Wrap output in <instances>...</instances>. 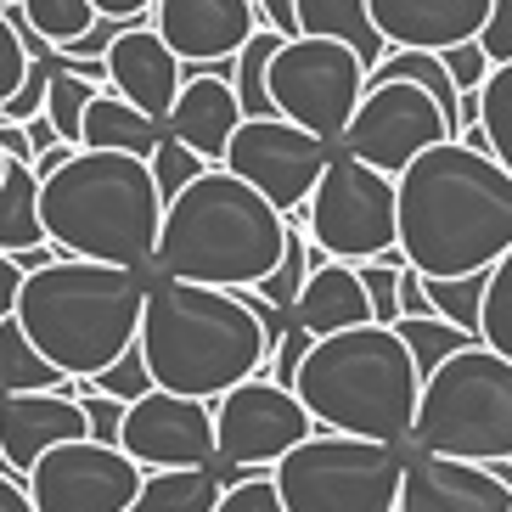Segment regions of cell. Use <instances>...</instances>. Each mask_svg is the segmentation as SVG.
Wrapping results in <instances>:
<instances>
[{"mask_svg":"<svg viewBox=\"0 0 512 512\" xmlns=\"http://www.w3.org/2000/svg\"><path fill=\"white\" fill-rule=\"evenodd\" d=\"M479 338L512 361V248L484 271V304H479Z\"/></svg>","mask_w":512,"mask_h":512,"instance_id":"31","label":"cell"},{"mask_svg":"<svg viewBox=\"0 0 512 512\" xmlns=\"http://www.w3.org/2000/svg\"><path fill=\"white\" fill-rule=\"evenodd\" d=\"M46 237V220H40V175L34 164H6V181H0V254H17V248H40Z\"/></svg>","mask_w":512,"mask_h":512,"instance_id":"27","label":"cell"},{"mask_svg":"<svg viewBox=\"0 0 512 512\" xmlns=\"http://www.w3.org/2000/svg\"><path fill=\"white\" fill-rule=\"evenodd\" d=\"M23 130H29V147H34V158H40V152H46V147H57V124H51L46 119V113H34V119H23Z\"/></svg>","mask_w":512,"mask_h":512,"instance_id":"49","label":"cell"},{"mask_svg":"<svg viewBox=\"0 0 512 512\" xmlns=\"http://www.w3.org/2000/svg\"><path fill=\"white\" fill-rule=\"evenodd\" d=\"M147 164H152V181H158V192H164V203H169V197L181 192V186H192L197 175L209 169V158H197L186 141H175V136L164 130V141H158V152H152Z\"/></svg>","mask_w":512,"mask_h":512,"instance_id":"36","label":"cell"},{"mask_svg":"<svg viewBox=\"0 0 512 512\" xmlns=\"http://www.w3.org/2000/svg\"><path fill=\"white\" fill-rule=\"evenodd\" d=\"M6 164H12V158H6V152H0V181H6Z\"/></svg>","mask_w":512,"mask_h":512,"instance_id":"51","label":"cell"},{"mask_svg":"<svg viewBox=\"0 0 512 512\" xmlns=\"http://www.w3.org/2000/svg\"><path fill=\"white\" fill-rule=\"evenodd\" d=\"M259 6V23L276 34H299V0H254Z\"/></svg>","mask_w":512,"mask_h":512,"instance_id":"45","label":"cell"},{"mask_svg":"<svg viewBox=\"0 0 512 512\" xmlns=\"http://www.w3.org/2000/svg\"><path fill=\"white\" fill-rule=\"evenodd\" d=\"M316 434V417L276 377L254 372L237 389L214 400V439H220V462L226 467H276L299 439Z\"/></svg>","mask_w":512,"mask_h":512,"instance_id":"14","label":"cell"},{"mask_svg":"<svg viewBox=\"0 0 512 512\" xmlns=\"http://www.w3.org/2000/svg\"><path fill=\"white\" fill-rule=\"evenodd\" d=\"M0 512H34V496H29V484H23V473H12L6 462H0Z\"/></svg>","mask_w":512,"mask_h":512,"instance_id":"47","label":"cell"},{"mask_svg":"<svg viewBox=\"0 0 512 512\" xmlns=\"http://www.w3.org/2000/svg\"><path fill=\"white\" fill-rule=\"evenodd\" d=\"M158 141H164V124L147 119L136 102H124L113 85L91 96L85 124H79V147H102V152H136V158H152Z\"/></svg>","mask_w":512,"mask_h":512,"instance_id":"23","label":"cell"},{"mask_svg":"<svg viewBox=\"0 0 512 512\" xmlns=\"http://www.w3.org/2000/svg\"><path fill=\"white\" fill-rule=\"evenodd\" d=\"M271 473L287 512H394L406 479V439L316 428Z\"/></svg>","mask_w":512,"mask_h":512,"instance_id":"8","label":"cell"},{"mask_svg":"<svg viewBox=\"0 0 512 512\" xmlns=\"http://www.w3.org/2000/svg\"><path fill=\"white\" fill-rule=\"evenodd\" d=\"M152 29L181 51V62L203 68V62H231L265 23L254 0H158Z\"/></svg>","mask_w":512,"mask_h":512,"instance_id":"18","label":"cell"},{"mask_svg":"<svg viewBox=\"0 0 512 512\" xmlns=\"http://www.w3.org/2000/svg\"><path fill=\"white\" fill-rule=\"evenodd\" d=\"M490 0H372V23L389 46L445 51L456 40H479Z\"/></svg>","mask_w":512,"mask_h":512,"instance_id":"21","label":"cell"},{"mask_svg":"<svg viewBox=\"0 0 512 512\" xmlns=\"http://www.w3.org/2000/svg\"><path fill=\"white\" fill-rule=\"evenodd\" d=\"M119 445L141 467H214L220 462V439H214V400L175 389H147L124 411Z\"/></svg>","mask_w":512,"mask_h":512,"instance_id":"15","label":"cell"},{"mask_svg":"<svg viewBox=\"0 0 512 512\" xmlns=\"http://www.w3.org/2000/svg\"><path fill=\"white\" fill-rule=\"evenodd\" d=\"M79 383H85V377H68L57 361H46V349L23 332L17 310H12V316H0V394L57 389V394H74V400H79Z\"/></svg>","mask_w":512,"mask_h":512,"instance_id":"24","label":"cell"},{"mask_svg":"<svg viewBox=\"0 0 512 512\" xmlns=\"http://www.w3.org/2000/svg\"><path fill=\"white\" fill-rule=\"evenodd\" d=\"M102 17H152V6L158 0H91Z\"/></svg>","mask_w":512,"mask_h":512,"instance_id":"50","label":"cell"},{"mask_svg":"<svg viewBox=\"0 0 512 512\" xmlns=\"http://www.w3.org/2000/svg\"><path fill=\"white\" fill-rule=\"evenodd\" d=\"M293 389L310 406L316 428L366 434V439H406L411 422H417L422 372L411 361V344L400 338V327L361 321V327L316 338L299 377H293Z\"/></svg>","mask_w":512,"mask_h":512,"instance_id":"6","label":"cell"},{"mask_svg":"<svg viewBox=\"0 0 512 512\" xmlns=\"http://www.w3.org/2000/svg\"><path fill=\"white\" fill-rule=\"evenodd\" d=\"M287 316L299 321L304 332L327 338V332H344V327L372 321V299H366V282H361V271H355L349 259H316Z\"/></svg>","mask_w":512,"mask_h":512,"instance_id":"22","label":"cell"},{"mask_svg":"<svg viewBox=\"0 0 512 512\" xmlns=\"http://www.w3.org/2000/svg\"><path fill=\"white\" fill-rule=\"evenodd\" d=\"M282 248L287 214L226 164H209L164 203V226H158L147 271L214 287H254L276 271Z\"/></svg>","mask_w":512,"mask_h":512,"instance_id":"3","label":"cell"},{"mask_svg":"<svg viewBox=\"0 0 512 512\" xmlns=\"http://www.w3.org/2000/svg\"><path fill=\"white\" fill-rule=\"evenodd\" d=\"M91 383H96V389H107V394H119V400H141L147 389H158V383H152V372H147V355H141V344H130L119 361L102 366Z\"/></svg>","mask_w":512,"mask_h":512,"instance_id":"39","label":"cell"},{"mask_svg":"<svg viewBox=\"0 0 512 512\" xmlns=\"http://www.w3.org/2000/svg\"><path fill=\"white\" fill-rule=\"evenodd\" d=\"M29 62H34V51H29V40H23V23H17L12 0H6V6H0V102L23 85Z\"/></svg>","mask_w":512,"mask_h":512,"instance_id":"37","label":"cell"},{"mask_svg":"<svg viewBox=\"0 0 512 512\" xmlns=\"http://www.w3.org/2000/svg\"><path fill=\"white\" fill-rule=\"evenodd\" d=\"M310 344H316V332H304L299 321H287V332L276 338L271 361H265V377H276V383H287V389H293V377H299V366H304V355H310Z\"/></svg>","mask_w":512,"mask_h":512,"instance_id":"42","label":"cell"},{"mask_svg":"<svg viewBox=\"0 0 512 512\" xmlns=\"http://www.w3.org/2000/svg\"><path fill=\"white\" fill-rule=\"evenodd\" d=\"M394 512H512V479L496 462L417 451L406 439V479Z\"/></svg>","mask_w":512,"mask_h":512,"instance_id":"16","label":"cell"},{"mask_svg":"<svg viewBox=\"0 0 512 512\" xmlns=\"http://www.w3.org/2000/svg\"><path fill=\"white\" fill-rule=\"evenodd\" d=\"M299 34H327L361 51L366 74L377 68V57L389 51V40L372 23V0H299Z\"/></svg>","mask_w":512,"mask_h":512,"instance_id":"26","label":"cell"},{"mask_svg":"<svg viewBox=\"0 0 512 512\" xmlns=\"http://www.w3.org/2000/svg\"><path fill=\"white\" fill-rule=\"evenodd\" d=\"M130 23V17H96L91 29L79 34V40H68V46H57V57L62 62H102L107 57V46L119 40V29Z\"/></svg>","mask_w":512,"mask_h":512,"instance_id":"43","label":"cell"},{"mask_svg":"<svg viewBox=\"0 0 512 512\" xmlns=\"http://www.w3.org/2000/svg\"><path fill=\"white\" fill-rule=\"evenodd\" d=\"M327 158H332V141H321L316 130H304L282 113H248L220 164L231 175H242L248 186H259L282 214H304Z\"/></svg>","mask_w":512,"mask_h":512,"instance_id":"12","label":"cell"},{"mask_svg":"<svg viewBox=\"0 0 512 512\" xmlns=\"http://www.w3.org/2000/svg\"><path fill=\"white\" fill-rule=\"evenodd\" d=\"M411 445L467 462H512V361L484 338L422 377Z\"/></svg>","mask_w":512,"mask_h":512,"instance_id":"7","label":"cell"},{"mask_svg":"<svg viewBox=\"0 0 512 512\" xmlns=\"http://www.w3.org/2000/svg\"><path fill=\"white\" fill-rule=\"evenodd\" d=\"M46 79H51V57H34L29 74H23V85L0 102V119L23 124V119H34V113H46Z\"/></svg>","mask_w":512,"mask_h":512,"instance_id":"40","label":"cell"},{"mask_svg":"<svg viewBox=\"0 0 512 512\" xmlns=\"http://www.w3.org/2000/svg\"><path fill=\"white\" fill-rule=\"evenodd\" d=\"M147 372L158 389L220 400L242 377L265 372L271 338L242 287L186 282V276H152L147 271V304H141L136 332Z\"/></svg>","mask_w":512,"mask_h":512,"instance_id":"2","label":"cell"},{"mask_svg":"<svg viewBox=\"0 0 512 512\" xmlns=\"http://www.w3.org/2000/svg\"><path fill=\"white\" fill-rule=\"evenodd\" d=\"M355 271H361L366 299H372V321L394 327V321H400V271H406V254L394 248V254H383V259H361Z\"/></svg>","mask_w":512,"mask_h":512,"instance_id":"34","label":"cell"},{"mask_svg":"<svg viewBox=\"0 0 512 512\" xmlns=\"http://www.w3.org/2000/svg\"><path fill=\"white\" fill-rule=\"evenodd\" d=\"M282 40H287V34H276V29H254V40L231 57V85H237V96H242L248 113H276L265 74H271V51L282 46Z\"/></svg>","mask_w":512,"mask_h":512,"instance_id":"30","label":"cell"},{"mask_svg":"<svg viewBox=\"0 0 512 512\" xmlns=\"http://www.w3.org/2000/svg\"><path fill=\"white\" fill-rule=\"evenodd\" d=\"M400 254L422 276L490 271L512 248V169L462 136L434 141L400 175Z\"/></svg>","mask_w":512,"mask_h":512,"instance_id":"1","label":"cell"},{"mask_svg":"<svg viewBox=\"0 0 512 512\" xmlns=\"http://www.w3.org/2000/svg\"><path fill=\"white\" fill-rule=\"evenodd\" d=\"M141 479H147V467L124 445H102L91 434L68 439V445H51L23 473L34 512H130Z\"/></svg>","mask_w":512,"mask_h":512,"instance_id":"11","label":"cell"},{"mask_svg":"<svg viewBox=\"0 0 512 512\" xmlns=\"http://www.w3.org/2000/svg\"><path fill=\"white\" fill-rule=\"evenodd\" d=\"M23 282H29V271L17 265V254H0V316H12V310H17Z\"/></svg>","mask_w":512,"mask_h":512,"instance_id":"46","label":"cell"},{"mask_svg":"<svg viewBox=\"0 0 512 512\" xmlns=\"http://www.w3.org/2000/svg\"><path fill=\"white\" fill-rule=\"evenodd\" d=\"M12 12H17V23H23V40H29L34 57H51L57 46L79 40V34L102 17L91 0H12Z\"/></svg>","mask_w":512,"mask_h":512,"instance_id":"28","label":"cell"},{"mask_svg":"<svg viewBox=\"0 0 512 512\" xmlns=\"http://www.w3.org/2000/svg\"><path fill=\"white\" fill-rule=\"evenodd\" d=\"M79 406H85V422H91V439H102V445H119L130 400H119V394L96 389L91 377H85V383H79Z\"/></svg>","mask_w":512,"mask_h":512,"instance_id":"38","label":"cell"},{"mask_svg":"<svg viewBox=\"0 0 512 512\" xmlns=\"http://www.w3.org/2000/svg\"><path fill=\"white\" fill-rule=\"evenodd\" d=\"M479 46L490 51V62H512V0H490V17L479 29Z\"/></svg>","mask_w":512,"mask_h":512,"instance_id":"44","label":"cell"},{"mask_svg":"<svg viewBox=\"0 0 512 512\" xmlns=\"http://www.w3.org/2000/svg\"><path fill=\"white\" fill-rule=\"evenodd\" d=\"M451 136H456V119L439 107L434 91H422L411 79H377V85H366L338 147L400 175L417 152H428L434 141H451Z\"/></svg>","mask_w":512,"mask_h":512,"instance_id":"13","label":"cell"},{"mask_svg":"<svg viewBox=\"0 0 512 512\" xmlns=\"http://www.w3.org/2000/svg\"><path fill=\"white\" fill-rule=\"evenodd\" d=\"M186 68H192V62H186ZM242 119H248V107H242L237 85H231V62H203V68L186 74V85H181V96H175V113H169L164 130L175 141H186L197 158L220 164Z\"/></svg>","mask_w":512,"mask_h":512,"instance_id":"19","label":"cell"},{"mask_svg":"<svg viewBox=\"0 0 512 512\" xmlns=\"http://www.w3.org/2000/svg\"><path fill=\"white\" fill-rule=\"evenodd\" d=\"M479 124L490 136V152L512 169V62H496L479 85Z\"/></svg>","mask_w":512,"mask_h":512,"instance_id":"32","label":"cell"},{"mask_svg":"<svg viewBox=\"0 0 512 512\" xmlns=\"http://www.w3.org/2000/svg\"><path fill=\"white\" fill-rule=\"evenodd\" d=\"M0 6H6V0H0Z\"/></svg>","mask_w":512,"mask_h":512,"instance_id":"52","label":"cell"},{"mask_svg":"<svg viewBox=\"0 0 512 512\" xmlns=\"http://www.w3.org/2000/svg\"><path fill=\"white\" fill-rule=\"evenodd\" d=\"M271 107L282 119L316 130L321 141L338 147V136L349 130L355 107L366 96V62L355 46L327 40V34H287L271 51Z\"/></svg>","mask_w":512,"mask_h":512,"instance_id":"10","label":"cell"},{"mask_svg":"<svg viewBox=\"0 0 512 512\" xmlns=\"http://www.w3.org/2000/svg\"><path fill=\"white\" fill-rule=\"evenodd\" d=\"M141 304H147V271L57 254L29 271L17 293V321L68 377H96L136 344Z\"/></svg>","mask_w":512,"mask_h":512,"instance_id":"4","label":"cell"},{"mask_svg":"<svg viewBox=\"0 0 512 512\" xmlns=\"http://www.w3.org/2000/svg\"><path fill=\"white\" fill-rule=\"evenodd\" d=\"M107 85L124 96V102H136L147 119L169 124V113H175V96H181L186 85V68L181 51L169 46L164 34L152 29V17H130L119 29V40L107 46Z\"/></svg>","mask_w":512,"mask_h":512,"instance_id":"17","label":"cell"},{"mask_svg":"<svg viewBox=\"0 0 512 512\" xmlns=\"http://www.w3.org/2000/svg\"><path fill=\"white\" fill-rule=\"evenodd\" d=\"M214 512H287V501H282V490H276L271 467H248V473H237V479L220 490Z\"/></svg>","mask_w":512,"mask_h":512,"instance_id":"35","label":"cell"},{"mask_svg":"<svg viewBox=\"0 0 512 512\" xmlns=\"http://www.w3.org/2000/svg\"><path fill=\"white\" fill-rule=\"evenodd\" d=\"M91 422L74 394L57 389H29V394H0V462L12 473H29L51 445L85 439Z\"/></svg>","mask_w":512,"mask_h":512,"instance_id":"20","label":"cell"},{"mask_svg":"<svg viewBox=\"0 0 512 512\" xmlns=\"http://www.w3.org/2000/svg\"><path fill=\"white\" fill-rule=\"evenodd\" d=\"M0 152L6 158H17V164H34V147H29V130L12 119H0Z\"/></svg>","mask_w":512,"mask_h":512,"instance_id":"48","label":"cell"},{"mask_svg":"<svg viewBox=\"0 0 512 512\" xmlns=\"http://www.w3.org/2000/svg\"><path fill=\"white\" fill-rule=\"evenodd\" d=\"M304 231L327 259H383L400 248V181L355 152L332 147L316 192L304 203Z\"/></svg>","mask_w":512,"mask_h":512,"instance_id":"9","label":"cell"},{"mask_svg":"<svg viewBox=\"0 0 512 512\" xmlns=\"http://www.w3.org/2000/svg\"><path fill=\"white\" fill-rule=\"evenodd\" d=\"M40 220L62 254L147 271L164 226V192L136 152L74 147L68 164L40 175Z\"/></svg>","mask_w":512,"mask_h":512,"instance_id":"5","label":"cell"},{"mask_svg":"<svg viewBox=\"0 0 512 512\" xmlns=\"http://www.w3.org/2000/svg\"><path fill=\"white\" fill-rule=\"evenodd\" d=\"M394 327H400V338L411 344V361H417L422 377L434 372L439 361H451L462 344H473V338H479V332L456 327V321H445V316H400Z\"/></svg>","mask_w":512,"mask_h":512,"instance_id":"29","label":"cell"},{"mask_svg":"<svg viewBox=\"0 0 512 512\" xmlns=\"http://www.w3.org/2000/svg\"><path fill=\"white\" fill-rule=\"evenodd\" d=\"M226 490V473L214 467H152L136 490V507L130 512H214Z\"/></svg>","mask_w":512,"mask_h":512,"instance_id":"25","label":"cell"},{"mask_svg":"<svg viewBox=\"0 0 512 512\" xmlns=\"http://www.w3.org/2000/svg\"><path fill=\"white\" fill-rule=\"evenodd\" d=\"M422 287H428V299H434V310L445 321H456V327H467V332H479L484 271H473V276H422Z\"/></svg>","mask_w":512,"mask_h":512,"instance_id":"33","label":"cell"},{"mask_svg":"<svg viewBox=\"0 0 512 512\" xmlns=\"http://www.w3.org/2000/svg\"><path fill=\"white\" fill-rule=\"evenodd\" d=\"M439 57H445V68H451V79H456V91H462V96L479 91L484 79H490V68H496L479 40H456V46H445Z\"/></svg>","mask_w":512,"mask_h":512,"instance_id":"41","label":"cell"}]
</instances>
